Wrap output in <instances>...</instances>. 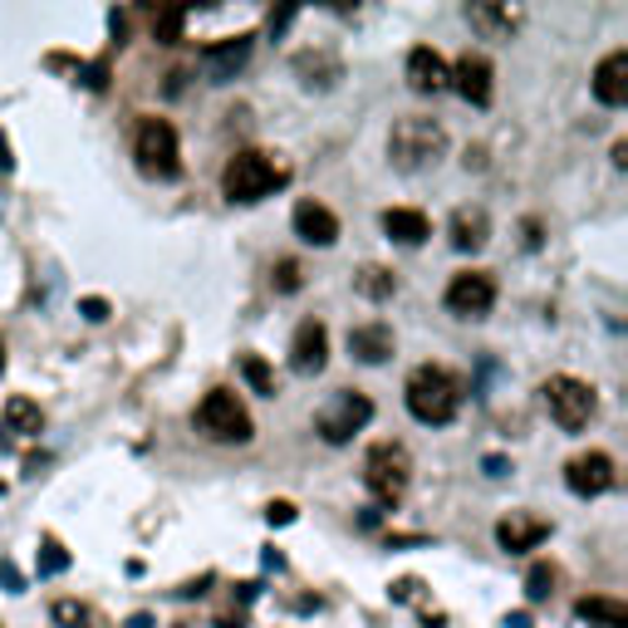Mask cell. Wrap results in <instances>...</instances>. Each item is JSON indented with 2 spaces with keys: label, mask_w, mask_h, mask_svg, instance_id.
Returning a JSON list of instances; mask_svg holds the SVG:
<instances>
[{
  "label": "cell",
  "mask_w": 628,
  "mask_h": 628,
  "mask_svg": "<svg viewBox=\"0 0 628 628\" xmlns=\"http://www.w3.org/2000/svg\"><path fill=\"white\" fill-rule=\"evenodd\" d=\"M182 25H187V10H162V15L153 20V35L162 40V45H177V40H182Z\"/></svg>",
  "instance_id": "obj_28"
},
{
  "label": "cell",
  "mask_w": 628,
  "mask_h": 628,
  "mask_svg": "<svg viewBox=\"0 0 628 628\" xmlns=\"http://www.w3.org/2000/svg\"><path fill=\"white\" fill-rule=\"evenodd\" d=\"M240 373H246V383H250L256 393L276 397V373H270V363L260 359V354H240Z\"/></svg>",
  "instance_id": "obj_25"
},
{
  "label": "cell",
  "mask_w": 628,
  "mask_h": 628,
  "mask_svg": "<svg viewBox=\"0 0 628 628\" xmlns=\"http://www.w3.org/2000/svg\"><path fill=\"white\" fill-rule=\"evenodd\" d=\"M506 628H530V614H511Z\"/></svg>",
  "instance_id": "obj_37"
},
{
  "label": "cell",
  "mask_w": 628,
  "mask_h": 628,
  "mask_svg": "<svg viewBox=\"0 0 628 628\" xmlns=\"http://www.w3.org/2000/svg\"><path fill=\"white\" fill-rule=\"evenodd\" d=\"M614 457L609 452H580L564 462V486L574 491V496H604V491L614 486Z\"/></svg>",
  "instance_id": "obj_11"
},
{
  "label": "cell",
  "mask_w": 628,
  "mask_h": 628,
  "mask_svg": "<svg viewBox=\"0 0 628 628\" xmlns=\"http://www.w3.org/2000/svg\"><path fill=\"white\" fill-rule=\"evenodd\" d=\"M447 153V128L437 119H397L389 133V157L403 172H423Z\"/></svg>",
  "instance_id": "obj_3"
},
{
  "label": "cell",
  "mask_w": 628,
  "mask_h": 628,
  "mask_svg": "<svg viewBox=\"0 0 628 628\" xmlns=\"http://www.w3.org/2000/svg\"><path fill=\"white\" fill-rule=\"evenodd\" d=\"M481 467H486V476H506V457H486Z\"/></svg>",
  "instance_id": "obj_34"
},
{
  "label": "cell",
  "mask_w": 628,
  "mask_h": 628,
  "mask_svg": "<svg viewBox=\"0 0 628 628\" xmlns=\"http://www.w3.org/2000/svg\"><path fill=\"white\" fill-rule=\"evenodd\" d=\"M354 285H359V295H369V300H389L397 290V280H393V270H383V266H363L359 276H354Z\"/></svg>",
  "instance_id": "obj_23"
},
{
  "label": "cell",
  "mask_w": 628,
  "mask_h": 628,
  "mask_svg": "<svg viewBox=\"0 0 628 628\" xmlns=\"http://www.w3.org/2000/svg\"><path fill=\"white\" fill-rule=\"evenodd\" d=\"M266 520H270V526H290V520H295V501H270Z\"/></svg>",
  "instance_id": "obj_31"
},
{
  "label": "cell",
  "mask_w": 628,
  "mask_h": 628,
  "mask_svg": "<svg viewBox=\"0 0 628 628\" xmlns=\"http://www.w3.org/2000/svg\"><path fill=\"white\" fill-rule=\"evenodd\" d=\"M363 486H369L383 506H397V501L407 496V486H413V452H407L403 442L369 447V457H363Z\"/></svg>",
  "instance_id": "obj_4"
},
{
  "label": "cell",
  "mask_w": 628,
  "mask_h": 628,
  "mask_svg": "<svg viewBox=\"0 0 628 628\" xmlns=\"http://www.w3.org/2000/svg\"><path fill=\"white\" fill-rule=\"evenodd\" d=\"M83 83H89V89H103V83H109V79H103V65H89V69H83Z\"/></svg>",
  "instance_id": "obj_33"
},
{
  "label": "cell",
  "mask_w": 628,
  "mask_h": 628,
  "mask_svg": "<svg viewBox=\"0 0 628 628\" xmlns=\"http://www.w3.org/2000/svg\"><path fill=\"white\" fill-rule=\"evenodd\" d=\"M270 280H276L280 295H295L300 285H305V270H300V260H276V270H270Z\"/></svg>",
  "instance_id": "obj_27"
},
{
  "label": "cell",
  "mask_w": 628,
  "mask_h": 628,
  "mask_svg": "<svg viewBox=\"0 0 628 628\" xmlns=\"http://www.w3.org/2000/svg\"><path fill=\"white\" fill-rule=\"evenodd\" d=\"M128 628H153V614H133Z\"/></svg>",
  "instance_id": "obj_36"
},
{
  "label": "cell",
  "mask_w": 628,
  "mask_h": 628,
  "mask_svg": "<svg viewBox=\"0 0 628 628\" xmlns=\"http://www.w3.org/2000/svg\"><path fill=\"white\" fill-rule=\"evenodd\" d=\"M383 232H389V240H397V246H423V240L433 236V222H427L417 206H389V212H383Z\"/></svg>",
  "instance_id": "obj_19"
},
{
  "label": "cell",
  "mask_w": 628,
  "mask_h": 628,
  "mask_svg": "<svg viewBox=\"0 0 628 628\" xmlns=\"http://www.w3.org/2000/svg\"><path fill=\"white\" fill-rule=\"evenodd\" d=\"M10 167H15V162H10V143L0 138V172H10Z\"/></svg>",
  "instance_id": "obj_35"
},
{
  "label": "cell",
  "mask_w": 628,
  "mask_h": 628,
  "mask_svg": "<svg viewBox=\"0 0 628 628\" xmlns=\"http://www.w3.org/2000/svg\"><path fill=\"white\" fill-rule=\"evenodd\" d=\"M516 10H506V5H471V25H481V30H491V35H511L516 30Z\"/></svg>",
  "instance_id": "obj_24"
},
{
  "label": "cell",
  "mask_w": 628,
  "mask_h": 628,
  "mask_svg": "<svg viewBox=\"0 0 628 628\" xmlns=\"http://www.w3.org/2000/svg\"><path fill=\"white\" fill-rule=\"evenodd\" d=\"M574 614H580L590 628H628V609L619 599H609V594H590V599L574 604Z\"/></svg>",
  "instance_id": "obj_21"
},
{
  "label": "cell",
  "mask_w": 628,
  "mask_h": 628,
  "mask_svg": "<svg viewBox=\"0 0 628 628\" xmlns=\"http://www.w3.org/2000/svg\"><path fill=\"white\" fill-rule=\"evenodd\" d=\"M554 580H560V574H554V564H530V574H526V599H530V604L550 599V594H554Z\"/></svg>",
  "instance_id": "obj_26"
},
{
  "label": "cell",
  "mask_w": 628,
  "mask_h": 628,
  "mask_svg": "<svg viewBox=\"0 0 628 628\" xmlns=\"http://www.w3.org/2000/svg\"><path fill=\"white\" fill-rule=\"evenodd\" d=\"M69 570V550L59 540H45L40 546V574H65Z\"/></svg>",
  "instance_id": "obj_29"
},
{
  "label": "cell",
  "mask_w": 628,
  "mask_h": 628,
  "mask_svg": "<svg viewBox=\"0 0 628 628\" xmlns=\"http://www.w3.org/2000/svg\"><path fill=\"white\" fill-rule=\"evenodd\" d=\"M540 397H546L554 427H564V433H580V427H590V417L599 413V393H594V383L574 379V373H554V379H546Z\"/></svg>",
  "instance_id": "obj_5"
},
{
  "label": "cell",
  "mask_w": 628,
  "mask_h": 628,
  "mask_svg": "<svg viewBox=\"0 0 628 628\" xmlns=\"http://www.w3.org/2000/svg\"><path fill=\"white\" fill-rule=\"evenodd\" d=\"M491 59L486 55H462L457 65H447V89H457L471 109H486L491 93H496V83H491Z\"/></svg>",
  "instance_id": "obj_10"
},
{
  "label": "cell",
  "mask_w": 628,
  "mask_h": 628,
  "mask_svg": "<svg viewBox=\"0 0 628 628\" xmlns=\"http://www.w3.org/2000/svg\"><path fill=\"white\" fill-rule=\"evenodd\" d=\"M407 83H413L417 93H442L447 89V59L437 55L433 45H417L413 55H407Z\"/></svg>",
  "instance_id": "obj_18"
},
{
  "label": "cell",
  "mask_w": 628,
  "mask_h": 628,
  "mask_svg": "<svg viewBox=\"0 0 628 628\" xmlns=\"http://www.w3.org/2000/svg\"><path fill=\"white\" fill-rule=\"evenodd\" d=\"M197 427H202L212 442H250L256 437V423H250L246 403L232 393V389H212L202 397V407H197Z\"/></svg>",
  "instance_id": "obj_6"
},
{
  "label": "cell",
  "mask_w": 628,
  "mask_h": 628,
  "mask_svg": "<svg viewBox=\"0 0 628 628\" xmlns=\"http://www.w3.org/2000/svg\"><path fill=\"white\" fill-rule=\"evenodd\" d=\"M369 417H373V403L363 393H354V389H339L329 397V403L319 407V417H314V427H319V437L329 447H344L354 433H363L369 427Z\"/></svg>",
  "instance_id": "obj_8"
},
{
  "label": "cell",
  "mask_w": 628,
  "mask_h": 628,
  "mask_svg": "<svg viewBox=\"0 0 628 628\" xmlns=\"http://www.w3.org/2000/svg\"><path fill=\"white\" fill-rule=\"evenodd\" d=\"M546 536H550V520L530 516V511H511V516L496 526V546L506 550V554H526V550H536Z\"/></svg>",
  "instance_id": "obj_13"
},
{
  "label": "cell",
  "mask_w": 628,
  "mask_h": 628,
  "mask_svg": "<svg viewBox=\"0 0 628 628\" xmlns=\"http://www.w3.org/2000/svg\"><path fill=\"white\" fill-rule=\"evenodd\" d=\"M496 305V280L486 276V270H462V276H452V285H447V310L462 314V319H481V314H491Z\"/></svg>",
  "instance_id": "obj_9"
},
{
  "label": "cell",
  "mask_w": 628,
  "mask_h": 628,
  "mask_svg": "<svg viewBox=\"0 0 628 628\" xmlns=\"http://www.w3.org/2000/svg\"><path fill=\"white\" fill-rule=\"evenodd\" d=\"M250 45H256V35H232V40H216V45H206L202 49V65H206V75H212V83L236 79V69L250 59Z\"/></svg>",
  "instance_id": "obj_15"
},
{
  "label": "cell",
  "mask_w": 628,
  "mask_h": 628,
  "mask_svg": "<svg viewBox=\"0 0 628 628\" xmlns=\"http://www.w3.org/2000/svg\"><path fill=\"white\" fill-rule=\"evenodd\" d=\"M133 157L148 177H177L182 172V148H177V128L167 119H143L133 133Z\"/></svg>",
  "instance_id": "obj_7"
},
{
  "label": "cell",
  "mask_w": 628,
  "mask_h": 628,
  "mask_svg": "<svg viewBox=\"0 0 628 628\" xmlns=\"http://www.w3.org/2000/svg\"><path fill=\"white\" fill-rule=\"evenodd\" d=\"M5 427L20 437H35L40 427H45V413H40V403H30V397H10L5 403Z\"/></svg>",
  "instance_id": "obj_22"
},
{
  "label": "cell",
  "mask_w": 628,
  "mask_h": 628,
  "mask_svg": "<svg viewBox=\"0 0 628 628\" xmlns=\"http://www.w3.org/2000/svg\"><path fill=\"white\" fill-rule=\"evenodd\" d=\"M349 354L359 363H389L393 359V329L383 319L359 324V329H349Z\"/></svg>",
  "instance_id": "obj_17"
},
{
  "label": "cell",
  "mask_w": 628,
  "mask_h": 628,
  "mask_svg": "<svg viewBox=\"0 0 628 628\" xmlns=\"http://www.w3.org/2000/svg\"><path fill=\"white\" fill-rule=\"evenodd\" d=\"M295 236L310 240V246H334V240H339V216L319 202H300L295 206Z\"/></svg>",
  "instance_id": "obj_16"
},
{
  "label": "cell",
  "mask_w": 628,
  "mask_h": 628,
  "mask_svg": "<svg viewBox=\"0 0 628 628\" xmlns=\"http://www.w3.org/2000/svg\"><path fill=\"white\" fill-rule=\"evenodd\" d=\"M486 240H491L486 206H457V212H452V246L457 250H481Z\"/></svg>",
  "instance_id": "obj_20"
},
{
  "label": "cell",
  "mask_w": 628,
  "mask_h": 628,
  "mask_svg": "<svg viewBox=\"0 0 628 628\" xmlns=\"http://www.w3.org/2000/svg\"><path fill=\"white\" fill-rule=\"evenodd\" d=\"M280 182H285V172L276 167V157L260 153V148H246V153L226 157V167H222V192L232 197V202H240V206L270 197Z\"/></svg>",
  "instance_id": "obj_2"
},
{
  "label": "cell",
  "mask_w": 628,
  "mask_h": 628,
  "mask_svg": "<svg viewBox=\"0 0 628 628\" xmlns=\"http://www.w3.org/2000/svg\"><path fill=\"white\" fill-rule=\"evenodd\" d=\"M79 310H83V319H93V324H103V319H109V300H99V295H89Z\"/></svg>",
  "instance_id": "obj_32"
},
{
  "label": "cell",
  "mask_w": 628,
  "mask_h": 628,
  "mask_svg": "<svg viewBox=\"0 0 628 628\" xmlns=\"http://www.w3.org/2000/svg\"><path fill=\"white\" fill-rule=\"evenodd\" d=\"M403 403L417 423L427 427H447L457 413H462V379L442 363H423V369L407 373L403 383Z\"/></svg>",
  "instance_id": "obj_1"
},
{
  "label": "cell",
  "mask_w": 628,
  "mask_h": 628,
  "mask_svg": "<svg viewBox=\"0 0 628 628\" xmlns=\"http://www.w3.org/2000/svg\"><path fill=\"white\" fill-rule=\"evenodd\" d=\"M594 99L604 109H624L628 103V49H609L594 69Z\"/></svg>",
  "instance_id": "obj_14"
},
{
  "label": "cell",
  "mask_w": 628,
  "mask_h": 628,
  "mask_svg": "<svg viewBox=\"0 0 628 628\" xmlns=\"http://www.w3.org/2000/svg\"><path fill=\"white\" fill-rule=\"evenodd\" d=\"M324 363H329V329H324L319 319H305L295 329V339H290V369L295 373H319Z\"/></svg>",
  "instance_id": "obj_12"
},
{
  "label": "cell",
  "mask_w": 628,
  "mask_h": 628,
  "mask_svg": "<svg viewBox=\"0 0 628 628\" xmlns=\"http://www.w3.org/2000/svg\"><path fill=\"white\" fill-rule=\"evenodd\" d=\"M0 447H5V437H0Z\"/></svg>",
  "instance_id": "obj_38"
},
{
  "label": "cell",
  "mask_w": 628,
  "mask_h": 628,
  "mask_svg": "<svg viewBox=\"0 0 628 628\" xmlns=\"http://www.w3.org/2000/svg\"><path fill=\"white\" fill-rule=\"evenodd\" d=\"M55 619L69 624V628H79L83 619H89V609H83V604H75V599H65V604H55Z\"/></svg>",
  "instance_id": "obj_30"
}]
</instances>
